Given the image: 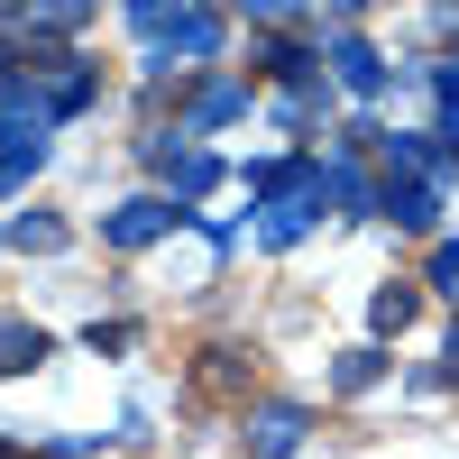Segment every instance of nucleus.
<instances>
[{
	"instance_id": "f257e3e1",
	"label": "nucleus",
	"mask_w": 459,
	"mask_h": 459,
	"mask_svg": "<svg viewBox=\"0 0 459 459\" xmlns=\"http://www.w3.org/2000/svg\"><path fill=\"white\" fill-rule=\"evenodd\" d=\"M138 28H166L184 56H212V47H221V19H212V10H138Z\"/></svg>"
},
{
	"instance_id": "f03ea898",
	"label": "nucleus",
	"mask_w": 459,
	"mask_h": 459,
	"mask_svg": "<svg viewBox=\"0 0 459 459\" xmlns=\"http://www.w3.org/2000/svg\"><path fill=\"white\" fill-rule=\"evenodd\" d=\"M377 212H386V221H404V230H432V184H386V194H377Z\"/></svg>"
},
{
	"instance_id": "7ed1b4c3",
	"label": "nucleus",
	"mask_w": 459,
	"mask_h": 459,
	"mask_svg": "<svg viewBox=\"0 0 459 459\" xmlns=\"http://www.w3.org/2000/svg\"><path fill=\"white\" fill-rule=\"evenodd\" d=\"M37 359H47V331H37V322H0V377H19Z\"/></svg>"
},
{
	"instance_id": "20e7f679",
	"label": "nucleus",
	"mask_w": 459,
	"mask_h": 459,
	"mask_svg": "<svg viewBox=\"0 0 459 459\" xmlns=\"http://www.w3.org/2000/svg\"><path fill=\"white\" fill-rule=\"evenodd\" d=\"M166 221H175L166 203H129L120 221H110V248H138V239H157V230H166Z\"/></svg>"
},
{
	"instance_id": "39448f33",
	"label": "nucleus",
	"mask_w": 459,
	"mask_h": 459,
	"mask_svg": "<svg viewBox=\"0 0 459 459\" xmlns=\"http://www.w3.org/2000/svg\"><path fill=\"white\" fill-rule=\"evenodd\" d=\"M331 65H340V83H350V92H377V83H386V65H377L359 37H340V56H331Z\"/></svg>"
},
{
	"instance_id": "423d86ee",
	"label": "nucleus",
	"mask_w": 459,
	"mask_h": 459,
	"mask_svg": "<svg viewBox=\"0 0 459 459\" xmlns=\"http://www.w3.org/2000/svg\"><path fill=\"white\" fill-rule=\"evenodd\" d=\"M377 377H386V350H350V359L331 368V386H340V395H359V386H377Z\"/></svg>"
},
{
	"instance_id": "0eeeda50",
	"label": "nucleus",
	"mask_w": 459,
	"mask_h": 459,
	"mask_svg": "<svg viewBox=\"0 0 459 459\" xmlns=\"http://www.w3.org/2000/svg\"><path fill=\"white\" fill-rule=\"evenodd\" d=\"M239 110H248V92H239V83H212V92L194 101V129H221V120H239Z\"/></svg>"
},
{
	"instance_id": "6e6552de",
	"label": "nucleus",
	"mask_w": 459,
	"mask_h": 459,
	"mask_svg": "<svg viewBox=\"0 0 459 459\" xmlns=\"http://www.w3.org/2000/svg\"><path fill=\"white\" fill-rule=\"evenodd\" d=\"M294 432H303V413H294V404H276V413H266V432H257V450H248V459H285V450H294Z\"/></svg>"
},
{
	"instance_id": "1a4fd4ad",
	"label": "nucleus",
	"mask_w": 459,
	"mask_h": 459,
	"mask_svg": "<svg viewBox=\"0 0 459 459\" xmlns=\"http://www.w3.org/2000/svg\"><path fill=\"white\" fill-rule=\"evenodd\" d=\"M413 313H423V303H413V285H386V294H377V331H404Z\"/></svg>"
},
{
	"instance_id": "9d476101",
	"label": "nucleus",
	"mask_w": 459,
	"mask_h": 459,
	"mask_svg": "<svg viewBox=\"0 0 459 459\" xmlns=\"http://www.w3.org/2000/svg\"><path fill=\"white\" fill-rule=\"evenodd\" d=\"M203 386H212V395L239 386V350H203Z\"/></svg>"
},
{
	"instance_id": "9b49d317",
	"label": "nucleus",
	"mask_w": 459,
	"mask_h": 459,
	"mask_svg": "<svg viewBox=\"0 0 459 459\" xmlns=\"http://www.w3.org/2000/svg\"><path fill=\"white\" fill-rule=\"evenodd\" d=\"M37 157H47V147H37V138H28V147H0V194H10L19 175H37Z\"/></svg>"
},
{
	"instance_id": "f8f14e48",
	"label": "nucleus",
	"mask_w": 459,
	"mask_h": 459,
	"mask_svg": "<svg viewBox=\"0 0 459 459\" xmlns=\"http://www.w3.org/2000/svg\"><path fill=\"white\" fill-rule=\"evenodd\" d=\"M10 239H19V248H65V230H56V221H19Z\"/></svg>"
},
{
	"instance_id": "ddd939ff",
	"label": "nucleus",
	"mask_w": 459,
	"mask_h": 459,
	"mask_svg": "<svg viewBox=\"0 0 459 459\" xmlns=\"http://www.w3.org/2000/svg\"><path fill=\"white\" fill-rule=\"evenodd\" d=\"M432 276H441V294H459V248H432Z\"/></svg>"
},
{
	"instance_id": "4468645a",
	"label": "nucleus",
	"mask_w": 459,
	"mask_h": 459,
	"mask_svg": "<svg viewBox=\"0 0 459 459\" xmlns=\"http://www.w3.org/2000/svg\"><path fill=\"white\" fill-rule=\"evenodd\" d=\"M441 377H450V386H459V331H450V359H441Z\"/></svg>"
},
{
	"instance_id": "2eb2a0df",
	"label": "nucleus",
	"mask_w": 459,
	"mask_h": 459,
	"mask_svg": "<svg viewBox=\"0 0 459 459\" xmlns=\"http://www.w3.org/2000/svg\"><path fill=\"white\" fill-rule=\"evenodd\" d=\"M0 459H28V450H10V441H0Z\"/></svg>"
},
{
	"instance_id": "dca6fc26",
	"label": "nucleus",
	"mask_w": 459,
	"mask_h": 459,
	"mask_svg": "<svg viewBox=\"0 0 459 459\" xmlns=\"http://www.w3.org/2000/svg\"><path fill=\"white\" fill-rule=\"evenodd\" d=\"M0 74H10V56H0Z\"/></svg>"
}]
</instances>
